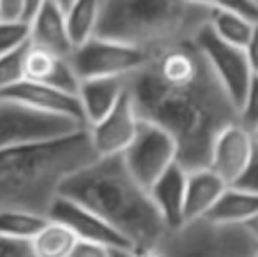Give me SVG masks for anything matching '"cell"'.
<instances>
[{"mask_svg":"<svg viewBox=\"0 0 258 257\" xmlns=\"http://www.w3.org/2000/svg\"><path fill=\"white\" fill-rule=\"evenodd\" d=\"M237 122L246 129L253 130L258 125V74H253L242 102L237 110Z\"/></svg>","mask_w":258,"mask_h":257,"instance_id":"26","label":"cell"},{"mask_svg":"<svg viewBox=\"0 0 258 257\" xmlns=\"http://www.w3.org/2000/svg\"><path fill=\"white\" fill-rule=\"evenodd\" d=\"M139 127V117L130 99L128 90L114 108L100 118L97 124L88 127V137L97 157H114L121 155L132 143Z\"/></svg>","mask_w":258,"mask_h":257,"instance_id":"10","label":"cell"},{"mask_svg":"<svg viewBox=\"0 0 258 257\" xmlns=\"http://www.w3.org/2000/svg\"><path fill=\"white\" fill-rule=\"evenodd\" d=\"M251 134H253V139H255V143L258 144V125L251 130Z\"/></svg>","mask_w":258,"mask_h":257,"instance_id":"35","label":"cell"},{"mask_svg":"<svg viewBox=\"0 0 258 257\" xmlns=\"http://www.w3.org/2000/svg\"><path fill=\"white\" fill-rule=\"evenodd\" d=\"M0 97L7 100H14L18 104H23V106L39 111V113L69 118V120L78 122L79 125L86 127L85 115H83L78 95L63 92L60 88H54L51 85L21 81L16 86L0 93Z\"/></svg>","mask_w":258,"mask_h":257,"instance_id":"12","label":"cell"},{"mask_svg":"<svg viewBox=\"0 0 258 257\" xmlns=\"http://www.w3.org/2000/svg\"><path fill=\"white\" fill-rule=\"evenodd\" d=\"M60 197L100 217L134 250L153 247L167 233L148 190L130 175L121 155L97 157L78 169L61 185Z\"/></svg>","mask_w":258,"mask_h":257,"instance_id":"2","label":"cell"},{"mask_svg":"<svg viewBox=\"0 0 258 257\" xmlns=\"http://www.w3.org/2000/svg\"><path fill=\"white\" fill-rule=\"evenodd\" d=\"M242 49H244V55H246V59H248L251 72L253 74H258V25L255 27V30H253L248 44Z\"/></svg>","mask_w":258,"mask_h":257,"instance_id":"30","label":"cell"},{"mask_svg":"<svg viewBox=\"0 0 258 257\" xmlns=\"http://www.w3.org/2000/svg\"><path fill=\"white\" fill-rule=\"evenodd\" d=\"M188 171L174 162L162 176L148 189L156 212L167 229H176L184 224V195H186Z\"/></svg>","mask_w":258,"mask_h":257,"instance_id":"15","label":"cell"},{"mask_svg":"<svg viewBox=\"0 0 258 257\" xmlns=\"http://www.w3.org/2000/svg\"><path fill=\"white\" fill-rule=\"evenodd\" d=\"M23 0H0V20H21Z\"/></svg>","mask_w":258,"mask_h":257,"instance_id":"31","label":"cell"},{"mask_svg":"<svg viewBox=\"0 0 258 257\" xmlns=\"http://www.w3.org/2000/svg\"><path fill=\"white\" fill-rule=\"evenodd\" d=\"M134 255L136 257H167L165 252L162 250L158 243L153 245V247H148V248H141V250H134Z\"/></svg>","mask_w":258,"mask_h":257,"instance_id":"33","label":"cell"},{"mask_svg":"<svg viewBox=\"0 0 258 257\" xmlns=\"http://www.w3.org/2000/svg\"><path fill=\"white\" fill-rule=\"evenodd\" d=\"M23 81L42 83L78 95L79 79L67 57H58L28 44L23 57Z\"/></svg>","mask_w":258,"mask_h":257,"instance_id":"14","label":"cell"},{"mask_svg":"<svg viewBox=\"0 0 258 257\" xmlns=\"http://www.w3.org/2000/svg\"><path fill=\"white\" fill-rule=\"evenodd\" d=\"M121 159L136 182L148 190L177 162V146L163 129L139 120L136 136L121 153Z\"/></svg>","mask_w":258,"mask_h":257,"instance_id":"8","label":"cell"},{"mask_svg":"<svg viewBox=\"0 0 258 257\" xmlns=\"http://www.w3.org/2000/svg\"><path fill=\"white\" fill-rule=\"evenodd\" d=\"M139 120L163 129L188 173L207 168L218 134L237 122V106L194 41L155 55L126 79Z\"/></svg>","mask_w":258,"mask_h":257,"instance_id":"1","label":"cell"},{"mask_svg":"<svg viewBox=\"0 0 258 257\" xmlns=\"http://www.w3.org/2000/svg\"><path fill=\"white\" fill-rule=\"evenodd\" d=\"M242 226H244V229L251 234V238L258 243V213L256 215H253L251 219H249L248 222L242 224Z\"/></svg>","mask_w":258,"mask_h":257,"instance_id":"34","label":"cell"},{"mask_svg":"<svg viewBox=\"0 0 258 257\" xmlns=\"http://www.w3.org/2000/svg\"><path fill=\"white\" fill-rule=\"evenodd\" d=\"M158 245L167 257H258V243L244 226L209 219L167 229Z\"/></svg>","mask_w":258,"mask_h":257,"instance_id":"5","label":"cell"},{"mask_svg":"<svg viewBox=\"0 0 258 257\" xmlns=\"http://www.w3.org/2000/svg\"><path fill=\"white\" fill-rule=\"evenodd\" d=\"M128 78L86 79L79 83L78 99L85 115L86 129L104 118L118 104L126 90Z\"/></svg>","mask_w":258,"mask_h":257,"instance_id":"17","label":"cell"},{"mask_svg":"<svg viewBox=\"0 0 258 257\" xmlns=\"http://www.w3.org/2000/svg\"><path fill=\"white\" fill-rule=\"evenodd\" d=\"M30 44V25L21 20H0V57Z\"/></svg>","mask_w":258,"mask_h":257,"instance_id":"24","label":"cell"},{"mask_svg":"<svg viewBox=\"0 0 258 257\" xmlns=\"http://www.w3.org/2000/svg\"><path fill=\"white\" fill-rule=\"evenodd\" d=\"M78 238L67 226L48 219L41 231L30 240L35 257H71Z\"/></svg>","mask_w":258,"mask_h":257,"instance_id":"21","label":"cell"},{"mask_svg":"<svg viewBox=\"0 0 258 257\" xmlns=\"http://www.w3.org/2000/svg\"><path fill=\"white\" fill-rule=\"evenodd\" d=\"M49 219L67 226L78 238V241L97 243L107 248H132V245L100 217L65 197L56 199L49 212Z\"/></svg>","mask_w":258,"mask_h":257,"instance_id":"13","label":"cell"},{"mask_svg":"<svg viewBox=\"0 0 258 257\" xmlns=\"http://www.w3.org/2000/svg\"><path fill=\"white\" fill-rule=\"evenodd\" d=\"M209 13L188 0H100L95 37L123 42L155 57L194 41Z\"/></svg>","mask_w":258,"mask_h":257,"instance_id":"4","label":"cell"},{"mask_svg":"<svg viewBox=\"0 0 258 257\" xmlns=\"http://www.w3.org/2000/svg\"><path fill=\"white\" fill-rule=\"evenodd\" d=\"M56 2H58V4H60V6H61V7H63V9H65V7H67V6H69V4H71V2H72V0H56Z\"/></svg>","mask_w":258,"mask_h":257,"instance_id":"36","label":"cell"},{"mask_svg":"<svg viewBox=\"0 0 258 257\" xmlns=\"http://www.w3.org/2000/svg\"><path fill=\"white\" fill-rule=\"evenodd\" d=\"M30 44L58 57H69L74 49L69 37L65 11L56 0H46L37 16L30 21Z\"/></svg>","mask_w":258,"mask_h":257,"instance_id":"16","label":"cell"},{"mask_svg":"<svg viewBox=\"0 0 258 257\" xmlns=\"http://www.w3.org/2000/svg\"><path fill=\"white\" fill-rule=\"evenodd\" d=\"M99 9L100 0H72L63 9L69 37H71L74 48L95 37Z\"/></svg>","mask_w":258,"mask_h":257,"instance_id":"20","label":"cell"},{"mask_svg":"<svg viewBox=\"0 0 258 257\" xmlns=\"http://www.w3.org/2000/svg\"><path fill=\"white\" fill-rule=\"evenodd\" d=\"M27 46L0 57V93L23 81V57Z\"/></svg>","mask_w":258,"mask_h":257,"instance_id":"25","label":"cell"},{"mask_svg":"<svg viewBox=\"0 0 258 257\" xmlns=\"http://www.w3.org/2000/svg\"><path fill=\"white\" fill-rule=\"evenodd\" d=\"M71 257H109V248L88 241H78Z\"/></svg>","mask_w":258,"mask_h":257,"instance_id":"29","label":"cell"},{"mask_svg":"<svg viewBox=\"0 0 258 257\" xmlns=\"http://www.w3.org/2000/svg\"><path fill=\"white\" fill-rule=\"evenodd\" d=\"M46 0H23L21 4V21L30 25V21L37 16V13L42 9Z\"/></svg>","mask_w":258,"mask_h":257,"instance_id":"32","label":"cell"},{"mask_svg":"<svg viewBox=\"0 0 258 257\" xmlns=\"http://www.w3.org/2000/svg\"><path fill=\"white\" fill-rule=\"evenodd\" d=\"M194 44L204 55L211 71L239 110V104L242 102V97L253 78L244 49L221 41L207 23L195 34Z\"/></svg>","mask_w":258,"mask_h":257,"instance_id":"9","label":"cell"},{"mask_svg":"<svg viewBox=\"0 0 258 257\" xmlns=\"http://www.w3.org/2000/svg\"><path fill=\"white\" fill-rule=\"evenodd\" d=\"M256 143L249 129L234 122L225 127L214 139L207 168L218 175L228 187L234 185L249 164Z\"/></svg>","mask_w":258,"mask_h":257,"instance_id":"11","label":"cell"},{"mask_svg":"<svg viewBox=\"0 0 258 257\" xmlns=\"http://www.w3.org/2000/svg\"><path fill=\"white\" fill-rule=\"evenodd\" d=\"M153 59L143 49L109 39L92 37L85 44L76 46L67 57L79 83L86 79L130 78L146 67Z\"/></svg>","mask_w":258,"mask_h":257,"instance_id":"6","label":"cell"},{"mask_svg":"<svg viewBox=\"0 0 258 257\" xmlns=\"http://www.w3.org/2000/svg\"><path fill=\"white\" fill-rule=\"evenodd\" d=\"M230 187H237L246 192L258 194V144L255 148V153H253L249 164L246 166V169L242 171V175L237 178V182Z\"/></svg>","mask_w":258,"mask_h":257,"instance_id":"27","label":"cell"},{"mask_svg":"<svg viewBox=\"0 0 258 257\" xmlns=\"http://www.w3.org/2000/svg\"><path fill=\"white\" fill-rule=\"evenodd\" d=\"M48 222V217L28 212H4L0 213V236L30 241Z\"/></svg>","mask_w":258,"mask_h":257,"instance_id":"23","label":"cell"},{"mask_svg":"<svg viewBox=\"0 0 258 257\" xmlns=\"http://www.w3.org/2000/svg\"><path fill=\"white\" fill-rule=\"evenodd\" d=\"M227 183L218 175H214L209 168L188 173L186 195H184V222L206 219L221 194L227 190Z\"/></svg>","mask_w":258,"mask_h":257,"instance_id":"18","label":"cell"},{"mask_svg":"<svg viewBox=\"0 0 258 257\" xmlns=\"http://www.w3.org/2000/svg\"><path fill=\"white\" fill-rule=\"evenodd\" d=\"M85 129L69 118L39 113L0 97V151L54 141Z\"/></svg>","mask_w":258,"mask_h":257,"instance_id":"7","label":"cell"},{"mask_svg":"<svg viewBox=\"0 0 258 257\" xmlns=\"http://www.w3.org/2000/svg\"><path fill=\"white\" fill-rule=\"evenodd\" d=\"M253 2H255V6L258 7V0H253Z\"/></svg>","mask_w":258,"mask_h":257,"instance_id":"37","label":"cell"},{"mask_svg":"<svg viewBox=\"0 0 258 257\" xmlns=\"http://www.w3.org/2000/svg\"><path fill=\"white\" fill-rule=\"evenodd\" d=\"M97 159L88 129L46 143L0 151V213L48 217L65 180Z\"/></svg>","mask_w":258,"mask_h":257,"instance_id":"3","label":"cell"},{"mask_svg":"<svg viewBox=\"0 0 258 257\" xmlns=\"http://www.w3.org/2000/svg\"><path fill=\"white\" fill-rule=\"evenodd\" d=\"M207 25L221 41L237 48H244L258 23L228 11H211Z\"/></svg>","mask_w":258,"mask_h":257,"instance_id":"22","label":"cell"},{"mask_svg":"<svg viewBox=\"0 0 258 257\" xmlns=\"http://www.w3.org/2000/svg\"><path fill=\"white\" fill-rule=\"evenodd\" d=\"M258 213V194L246 192L237 187H227L214 208L206 219L218 224H235L242 226Z\"/></svg>","mask_w":258,"mask_h":257,"instance_id":"19","label":"cell"},{"mask_svg":"<svg viewBox=\"0 0 258 257\" xmlns=\"http://www.w3.org/2000/svg\"><path fill=\"white\" fill-rule=\"evenodd\" d=\"M0 257H35L28 240L0 236Z\"/></svg>","mask_w":258,"mask_h":257,"instance_id":"28","label":"cell"}]
</instances>
